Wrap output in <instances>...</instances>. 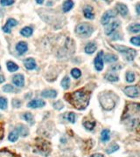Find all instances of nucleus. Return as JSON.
Masks as SVG:
<instances>
[{
  "mask_svg": "<svg viewBox=\"0 0 140 157\" xmlns=\"http://www.w3.org/2000/svg\"><path fill=\"white\" fill-rule=\"evenodd\" d=\"M14 3V0H1V5L3 6H11Z\"/></svg>",
  "mask_w": 140,
  "mask_h": 157,
  "instance_id": "obj_40",
  "label": "nucleus"
},
{
  "mask_svg": "<svg viewBox=\"0 0 140 157\" xmlns=\"http://www.w3.org/2000/svg\"><path fill=\"white\" fill-rule=\"evenodd\" d=\"M64 118L67 120V121H68L71 123H75L76 122V114H74V113H68V114H66L64 115Z\"/></svg>",
  "mask_w": 140,
  "mask_h": 157,
  "instance_id": "obj_24",
  "label": "nucleus"
},
{
  "mask_svg": "<svg viewBox=\"0 0 140 157\" xmlns=\"http://www.w3.org/2000/svg\"><path fill=\"white\" fill-rule=\"evenodd\" d=\"M12 105H13V107H20V105H21V102L18 100V99H13V101H12Z\"/></svg>",
  "mask_w": 140,
  "mask_h": 157,
  "instance_id": "obj_43",
  "label": "nucleus"
},
{
  "mask_svg": "<svg viewBox=\"0 0 140 157\" xmlns=\"http://www.w3.org/2000/svg\"><path fill=\"white\" fill-rule=\"evenodd\" d=\"M41 94H42V96H43L44 98H55V97L57 96L56 91H55V90H51V89L43 91Z\"/></svg>",
  "mask_w": 140,
  "mask_h": 157,
  "instance_id": "obj_18",
  "label": "nucleus"
},
{
  "mask_svg": "<svg viewBox=\"0 0 140 157\" xmlns=\"http://www.w3.org/2000/svg\"><path fill=\"white\" fill-rule=\"evenodd\" d=\"M116 16H117V12H115V11H113V10L107 11V12L103 14V16L102 17L101 22H102L103 24H109V22H110V20H111V18L115 17Z\"/></svg>",
  "mask_w": 140,
  "mask_h": 157,
  "instance_id": "obj_8",
  "label": "nucleus"
},
{
  "mask_svg": "<svg viewBox=\"0 0 140 157\" xmlns=\"http://www.w3.org/2000/svg\"><path fill=\"white\" fill-rule=\"evenodd\" d=\"M126 80L128 82H133L135 80V75L133 73L131 72H128L127 74H126Z\"/></svg>",
  "mask_w": 140,
  "mask_h": 157,
  "instance_id": "obj_36",
  "label": "nucleus"
},
{
  "mask_svg": "<svg viewBox=\"0 0 140 157\" xmlns=\"http://www.w3.org/2000/svg\"><path fill=\"white\" fill-rule=\"evenodd\" d=\"M136 11H137V13L138 15H140V3L137 4V6H136Z\"/></svg>",
  "mask_w": 140,
  "mask_h": 157,
  "instance_id": "obj_44",
  "label": "nucleus"
},
{
  "mask_svg": "<svg viewBox=\"0 0 140 157\" xmlns=\"http://www.w3.org/2000/svg\"><path fill=\"white\" fill-rule=\"evenodd\" d=\"M65 99L76 108L79 110H83L87 107L89 103L90 93L85 88H82L73 93H66Z\"/></svg>",
  "mask_w": 140,
  "mask_h": 157,
  "instance_id": "obj_2",
  "label": "nucleus"
},
{
  "mask_svg": "<svg viewBox=\"0 0 140 157\" xmlns=\"http://www.w3.org/2000/svg\"><path fill=\"white\" fill-rule=\"evenodd\" d=\"M23 119L25 120L27 122H29L30 124L33 123V115L30 113H25L23 114Z\"/></svg>",
  "mask_w": 140,
  "mask_h": 157,
  "instance_id": "obj_35",
  "label": "nucleus"
},
{
  "mask_svg": "<svg viewBox=\"0 0 140 157\" xmlns=\"http://www.w3.org/2000/svg\"><path fill=\"white\" fill-rule=\"evenodd\" d=\"M24 64H25V68H27L28 70H33L36 68V62L33 58H26L24 61Z\"/></svg>",
  "mask_w": 140,
  "mask_h": 157,
  "instance_id": "obj_15",
  "label": "nucleus"
},
{
  "mask_svg": "<svg viewBox=\"0 0 140 157\" xmlns=\"http://www.w3.org/2000/svg\"><path fill=\"white\" fill-rule=\"evenodd\" d=\"M4 133H5L4 125H3L2 122H0V140L3 139V137H4Z\"/></svg>",
  "mask_w": 140,
  "mask_h": 157,
  "instance_id": "obj_42",
  "label": "nucleus"
},
{
  "mask_svg": "<svg viewBox=\"0 0 140 157\" xmlns=\"http://www.w3.org/2000/svg\"><path fill=\"white\" fill-rule=\"evenodd\" d=\"M7 69L9 70L10 72H16L17 70H18V66L15 64L14 62L12 61H8L7 62Z\"/></svg>",
  "mask_w": 140,
  "mask_h": 157,
  "instance_id": "obj_26",
  "label": "nucleus"
},
{
  "mask_svg": "<svg viewBox=\"0 0 140 157\" xmlns=\"http://www.w3.org/2000/svg\"><path fill=\"white\" fill-rule=\"evenodd\" d=\"M7 107V100L6 98L0 97V108L1 109H6Z\"/></svg>",
  "mask_w": 140,
  "mask_h": 157,
  "instance_id": "obj_38",
  "label": "nucleus"
},
{
  "mask_svg": "<svg viewBox=\"0 0 140 157\" xmlns=\"http://www.w3.org/2000/svg\"><path fill=\"white\" fill-rule=\"evenodd\" d=\"M0 157H16V156H15V155H13L12 152H10L9 150L3 149V150H0Z\"/></svg>",
  "mask_w": 140,
  "mask_h": 157,
  "instance_id": "obj_28",
  "label": "nucleus"
},
{
  "mask_svg": "<svg viewBox=\"0 0 140 157\" xmlns=\"http://www.w3.org/2000/svg\"><path fill=\"white\" fill-rule=\"evenodd\" d=\"M0 69H1V67H0Z\"/></svg>",
  "mask_w": 140,
  "mask_h": 157,
  "instance_id": "obj_48",
  "label": "nucleus"
},
{
  "mask_svg": "<svg viewBox=\"0 0 140 157\" xmlns=\"http://www.w3.org/2000/svg\"><path fill=\"white\" fill-rule=\"evenodd\" d=\"M45 101L42 100V99H33V100H31L29 103L27 104V106L29 107L32 108H37V107H42L45 106Z\"/></svg>",
  "mask_w": 140,
  "mask_h": 157,
  "instance_id": "obj_13",
  "label": "nucleus"
},
{
  "mask_svg": "<svg viewBox=\"0 0 140 157\" xmlns=\"http://www.w3.org/2000/svg\"><path fill=\"white\" fill-rule=\"evenodd\" d=\"M96 50V45L95 43H88L87 46L85 47V52L88 53V54H91L94 53L95 51Z\"/></svg>",
  "mask_w": 140,
  "mask_h": 157,
  "instance_id": "obj_20",
  "label": "nucleus"
},
{
  "mask_svg": "<svg viewBox=\"0 0 140 157\" xmlns=\"http://www.w3.org/2000/svg\"><path fill=\"white\" fill-rule=\"evenodd\" d=\"M111 138V132L109 129H103L101 134V139L103 141H108Z\"/></svg>",
  "mask_w": 140,
  "mask_h": 157,
  "instance_id": "obj_22",
  "label": "nucleus"
},
{
  "mask_svg": "<svg viewBox=\"0 0 140 157\" xmlns=\"http://www.w3.org/2000/svg\"><path fill=\"white\" fill-rule=\"evenodd\" d=\"M36 1H37V3H38V4H40V5H41V4L44 2V0H36Z\"/></svg>",
  "mask_w": 140,
  "mask_h": 157,
  "instance_id": "obj_47",
  "label": "nucleus"
},
{
  "mask_svg": "<svg viewBox=\"0 0 140 157\" xmlns=\"http://www.w3.org/2000/svg\"><path fill=\"white\" fill-rule=\"evenodd\" d=\"M124 93L130 97V98H136L139 95V91L138 89V87H134V86H130V87H126L123 89Z\"/></svg>",
  "mask_w": 140,
  "mask_h": 157,
  "instance_id": "obj_7",
  "label": "nucleus"
},
{
  "mask_svg": "<svg viewBox=\"0 0 140 157\" xmlns=\"http://www.w3.org/2000/svg\"><path fill=\"white\" fill-rule=\"evenodd\" d=\"M18 138V133L17 131H14V132H12L11 134H9V137L8 139L10 141H16Z\"/></svg>",
  "mask_w": 140,
  "mask_h": 157,
  "instance_id": "obj_33",
  "label": "nucleus"
},
{
  "mask_svg": "<svg viewBox=\"0 0 140 157\" xmlns=\"http://www.w3.org/2000/svg\"><path fill=\"white\" fill-rule=\"evenodd\" d=\"M90 157H104L102 154H95L93 155H91Z\"/></svg>",
  "mask_w": 140,
  "mask_h": 157,
  "instance_id": "obj_45",
  "label": "nucleus"
},
{
  "mask_svg": "<svg viewBox=\"0 0 140 157\" xmlns=\"http://www.w3.org/2000/svg\"><path fill=\"white\" fill-rule=\"evenodd\" d=\"M16 50L18 52V54H24L27 51V44L25 42H23V41L18 43L17 46H16Z\"/></svg>",
  "mask_w": 140,
  "mask_h": 157,
  "instance_id": "obj_16",
  "label": "nucleus"
},
{
  "mask_svg": "<svg viewBox=\"0 0 140 157\" xmlns=\"http://www.w3.org/2000/svg\"><path fill=\"white\" fill-rule=\"evenodd\" d=\"M17 20H15V19H13V18H9V19L7 20V22H6V25L3 27V31H4L5 32H6V33H9V32H11L12 27L17 25Z\"/></svg>",
  "mask_w": 140,
  "mask_h": 157,
  "instance_id": "obj_10",
  "label": "nucleus"
},
{
  "mask_svg": "<svg viewBox=\"0 0 140 157\" xmlns=\"http://www.w3.org/2000/svg\"><path fill=\"white\" fill-rule=\"evenodd\" d=\"M76 32L80 36H82L84 38L89 37L93 32V27L88 23H82L77 25L76 27Z\"/></svg>",
  "mask_w": 140,
  "mask_h": 157,
  "instance_id": "obj_6",
  "label": "nucleus"
},
{
  "mask_svg": "<svg viewBox=\"0 0 140 157\" xmlns=\"http://www.w3.org/2000/svg\"><path fill=\"white\" fill-rule=\"evenodd\" d=\"M118 149H119V146L117 145V144H114V145L111 146L109 148L106 149V153H107V154H112V153H114V152L117 151Z\"/></svg>",
  "mask_w": 140,
  "mask_h": 157,
  "instance_id": "obj_30",
  "label": "nucleus"
},
{
  "mask_svg": "<svg viewBox=\"0 0 140 157\" xmlns=\"http://www.w3.org/2000/svg\"><path fill=\"white\" fill-rule=\"evenodd\" d=\"M105 77H106V79H107L108 80H110V81L115 82L118 80V76L115 75V74H112V73H108Z\"/></svg>",
  "mask_w": 140,
  "mask_h": 157,
  "instance_id": "obj_34",
  "label": "nucleus"
},
{
  "mask_svg": "<svg viewBox=\"0 0 140 157\" xmlns=\"http://www.w3.org/2000/svg\"><path fill=\"white\" fill-rule=\"evenodd\" d=\"M104 59L106 62H108V63H112V62H116L117 59V57L116 55H114V54H107V55H105Z\"/></svg>",
  "mask_w": 140,
  "mask_h": 157,
  "instance_id": "obj_23",
  "label": "nucleus"
},
{
  "mask_svg": "<svg viewBox=\"0 0 140 157\" xmlns=\"http://www.w3.org/2000/svg\"><path fill=\"white\" fill-rule=\"evenodd\" d=\"M35 148L40 154L44 156H47L51 151V144L47 140L42 138H37L35 140Z\"/></svg>",
  "mask_w": 140,
  "mask_h": 157,
  "instance_id": "obj_4",
  "label": "nucleus"
},
{
  "mask_svg": "<svg viewBox=\"0 0 140 157\" xmlns=\"http://www.w3.org/2000/svg\"><path fill=\"white\" fill-rule=\"evenodd\" d=\"M117 96L113 93H104L100 95L99 100L102 107L105 110H111L117 102Z\"/></svg>",
  "mask_w": 140,
  "mask_h": 157,
  "instance_id": "obj_3",
  "label": "nucleus"
},
{
  "mask_svg": "<svg viewBox=\"0 0 140 157\" xmlns=\"http://www.w3.org/2000/svg\"><path fill=\"white\" fill-rule=\"evenodd\" d=\"M18 133L19 134H21V135H23V136H25V135H27V134H28V130L26 129V128H25L24 126H22V125H20L19 127H18V129H17Z\"/></svg>",
  "mask_w": 140,
  "mask_h": 157,
  "instance_id": "obj_29",
  "label": "nucleus"
},
{
  "mask_svg": "<svg viewBox=\"0 0 140 157\" xmlns=\"http://www.w3.org/2000/svg\"><path fill=\"white\" fill-rule=\"evenodd\" d=\"M129 31L131 32H140V24H132L129 26Z\"/></svg>",
  "mask_w": 140,
  "mask_h": 157,
  "instance_id": "obj_25",
  "label": "nucleus"
},
{
  "mask_svg": "<svg viewBox=\"0 0 140 157\" xmlns=\"http://www.w3.org/2000/svg\"><path fill=\"white\" fill-rule=\"evenodd\" d=\"M73 6H74V2L72 0H66L64 2V4H63V7H62L63 12H68V11H70L73 8Z\"/></svg>",
  "mask_w": 140,
  "mask_h": 157,
  "instance_id": "obj_21",
  "label": "nucleus"
},
{
  "mask_svg": "<svg viewBox=\"0 0 140 157\" xmlns=\"http://www.w3.org/2000/svg\"><path fill=\"white\" fill-rule=\"evenodd\" d=\"M95 66L97 71H102L103 68V52H101L97 54L96 58H95Z\"/></svg>",
  "mask_w": 140,
  "mask_h": 157,
  "instance_id": "obj_9",
  "label": "nucleus"
},
{
  "mask_svg": "<svg viewBox=\"0 0 140 157\" xmlns=\"http://www.w3.org/2000/svg\"><path fill=\"white\" fill-rule=\"evenodd\" d=\"M53 107H54V108H55V109L60 110V109H61V108L63 107V104H62V102H60V101L59 100V101H57L56 103H54V104H53Z\"/></svg>",
  "mask_w": 140,
  "mask_h": 157,
  "instance_id": "obj_41",
  "label": "nucleus"
},
{
  "mask_svg": "<svg viewBox=\"0 0 140 157\" xmlns=\"http://www.w3.org/2000/svg\"><path fill=\"white\" fill-rule=\"evenodd\" d=\"M130 43L137 47H140V37H133L130 39Z\"/></svg>",
  "mask_w": 140,
  "mask_h": 157,
  "instance_id": "obj_37",
  "label": "nucleus"
},
{
  "mask_svg": "<svg viewBox=\"0 0 140 157\" xmlns=\"http://www.w3.org/2000/svg\"><path fill=\"white\" fill-rule=\"evenodd\" d=\"M83 13H84V16L88 18V19H93L95 17V14L93 12V8L91 6H86L84 9H83Z\"/></svg>",
  "mask_w": 140,
  "mask_h": 157,
  "instance_id": "obj_17",
  "label": "nucleus"
},
{
  "mask_svg": "<svg viewBox=\"0 0 140 157\" xmlns=\"http://www.w3.org/2000/svg\"><path fill=\"white\" fill-rule=\"evenodd\" d=\"M113 48H115L118 52H121L122 55L125 57V58L127 60H129V61L133 60L136 54H137L136 50L131 49V48H129V47H123V46H113Z\"/></svg>",
  "mask_w": 140,
  "mask_h": 157,
  "instance_id": "obj_5",
  "label": "nucleus"
},
{
  "mask_svg": "<svg viewBox=\"0 0 140 157\" xmlns=\"http://www.w3.org/2000/svg\"><path fill=\"white\" fill-rule=\"evenodd\" d=\"M5 81V77L3 75H0V83H3Z\"/></svg>",
  "mask_w": 140,
  "mask_h": 157,
  "instance_id": "obj_46",
  "label": "nucleus"
},
{
  "mask_svg": "<svg viewBox=\"0 0 140 157\" xmlns=\"http://www.w3.org/2000/svg\"><path fill=\"white\" fill-rule=\"evenodd\" d=\"M122 122L131 130L140 128V104L129 102L122 113Z\"/></svg>",
  "mask_w": 140,
  "mask_h": 157,
  "instance_id": "obj_1",
  "label": "nucleus"
},
{
  "mask_svg": "<svg viewBox=\"0 0 140 157\" xmlns=\"http://www.w3.org/2000/svg\"><path fill=\"white\" fill-rule=\"evenodd\" d=\"M3 90H4V92H6V93H11V92H13V91H15V89H14V87L11 86V85H6L5 87H3Z\"/></svg>",
  "mask_w": 140,
  "mask_h": 157,
  "instance_id": "obj_39",
  "label": "nucleus"
},
{
  "mask_svg": "<svg viewBox=\"0 0 140 157\" xmlns=\"http://www.w3.org/2000/svg\"><path fill=\"white\" fill-rule=\"evenodd\" d=\"M12 82L14 83V85H16L18 87H22L25 84V79L22 74H17L13 77Z\"/></svg>",
  "mask_w": 140,
  "mask_h": 157,
  "instance_id": "obj_12",
  "label": "nucleus"
},
{
  "mask_svg": "<svg viewBox=\"0 0 140 157\" xmlns=\"http://www.w3.org/2000/svg\"><path fill=\"white\" fill-rule=\"evenodd\" d=\"M71 74L72 76L75 78V79H79L81 75H82V73H81V71L79 69H77V68H74V69L71 71Z\"/></svg>",
  "mask_w": 140,
  "mask_h": 157,
  "instance_id": "obj_31",
  "label": "nucleus"
},
{
  "mask_svg": "<svg viewBox=\"0 0 140 157\" xmlns=\"http://www.w3.org/2000/svg\"><path fill=\"white\" fill-rule=\"evenodd\" d=\"M69 84H70V80L68 77H65L64 79L61 80V86L64 89H68L69 87Z\"/></svg>",
  "mask_w": 140,
  "mask_h": 157,
  "instance_id": "obj_32",
  "label": "nucleus"
},
{
  "mask_svg": "<svg viewBox=\"0 0 140 157\" xmlns=\"http://www.w3.org/2000/svg\"><path fill=\"white\" fill-rule=\"evenodd\" d=\"M83 126L85 127L86 129L88 130H93L95 126V121H94L93 119H88V118H85L83 120Z\"/></svg>",
  "mask_w": 140,
  "mask_h": 157,
  "instance_id": "obj_14",
  "label": "nucleus"
},
{
  "mask_svg": "<svg viewBox=\"0 0 140 157\" xmlns=\"http://www.w3.org/2000/svg\"><path fill=\"white\" fill-rule=\"evenodd\" d=\"M20 33L25 37H30L31 35L33 34V29L31 27H25V28L21 30Z\"/></svg>",
  "mask_w": 140,
  "mask_h": 157,
  "instance_id": "obj_27",
  "label": "nucleus"
},
{
  "mask_svg": "<svg viewBox=\"0 0 140 157\" xmlns=\"http://www.w3.org/2000/svg\"><path fill=\"white\" fill-rule=\"evenodd\" d=\"M118 26H119V22L118 21H114L112 23L107 24V26L105 28V33L107 35L111 34Z\"/></svg>",
  "mask_w": 140,
  "mask_h": 157,
  "instance_id": "obj_11",
  "label": "nucleus"
},
{
  "mask_svg": "<svg viewBox=\"0 0 140 157\" xmlns=\"http://www.w3.org/2000/svg\"><path fill=\"white\" fill-rule=\"evenodd\" d=\"M117 10L122 16H126L128 14V7L123 4H117Z\"/></svg>",
  "mask_w": 140,
  "mask_h": 157,
  "instance_id": "obj_19",
  "label": "nucleus"
}]
</instances>
